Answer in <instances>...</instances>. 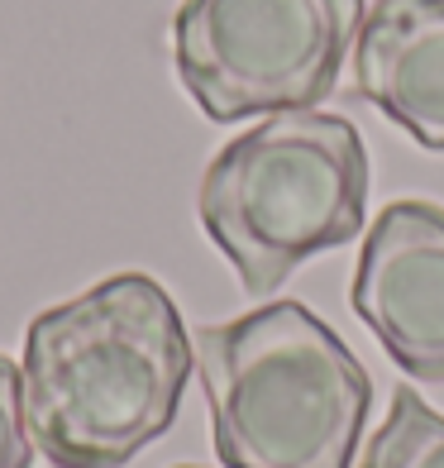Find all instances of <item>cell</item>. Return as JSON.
Wrapping results in <instances>:
<instances>
[{
    "instance_id": "cell-4",
    "label": "cell",
    "mask_w": 444,
    "mask_h": 468,
    "mask_svg": "<svg viewBox=\"0 0 444 468\" xmlns=\"http://www.w3.org/2000/svg\"><path fill=\"white\" fill-rule=\"evenodd\" d=\"M364 0H182L173 62L206 120L315 111L340 87Z\"/></svg>"
},
{
    "instance_id": "cell-3",
    "label": "cell",
    "mask_w": 444,
    "mask_h": 468,
    "mask_svg": "<svg viewBox=\"0 0 444 468\" xmlns=\"http://www.w3.org/2000/svg\"><path fill=\"white\" fill-rule=\"evenodd\" d=\"M196 216L248 296H272L306 259L364 234L368 148L344 115L282 111L210 158Z\"/></svg>"
},
{
    "instance_id": "cell-7",
    "label": "cell",
    "mask_w": 444,
    "mask_h": 468,
    "mask_svg": "<svg viewBox=\"0 0 444 468\" xmlns=\"http://www.w3.org/2000/svg\"><path fill=\"white\" fill-rule=\"evenodd\" d=\"M358 468H444V416L411 388H396L387 420L368 435Z\"/></svg>"
},
{
    "instance_id": "cell-5",
    "label": "cell",
    "mask_w": 444,
    "mask_h": 468,
    "mask_svg": "<svg viewBox=\"0 0 444 468\" xmlns=\"http://www.w3.org/2000/svg\"><path fill=\"white\" fill-rule=\"evenodd\" d=\"M349 306L401 373L444 382V206L407 197L368 225Z\"/></svg>"
},
{
    "instance_id": "cell-9",
    "label": "cell",
    "mask_w": 444,
    "mask_h": 468,
    "mask_svg": "<svg viewBox=\"0 0 444 468\" xmlns=\"http://www.w3.org/2000/svg\"><path fill=\"white\" fill-rule=\"evenodd\" d=\"M177 468H201V463H177Z\"/></svg>"
},
{
    "instance_id": "cell-1",
    "label": "cell",
    "mask_w": 444,
    "mask_h": 468,
    "mask_svg": "<svg viewBox=\"0 0 444 468\" xmlns=\"http://www.w3.org/2000/svg\"><path fill=\"white\" fill-rule=\"evenodd\" d=\"M196 349L148 272H115L25 330V420L53 468H124L173 431Z\"/></svg>"
},
{
    "instance_id": "cell-8",
    "label": "cell",
    "mask_w": 444,
    "mask_h": 468,
    "mask_svg": "<svg viewBox=\"0 0 444 468\" xmlns=\"http://www.w3.org/2000/svg\"><path fill=\"white\" fill-rule=\"evenodd\" d=\"M0 468H34V435L25 420V373L0 354Z\"/></svg>"
},
{
    "instance_id": "cell-2",
    "label": "cell",
    "mask_w": 444,
    "mask_h": 468,
    "mask_svg": "<svg viewBox=\"0 0 444 468\" xmlns=\"http://www.w3.org/2000/svg\"><path fill=\"white\" fill-rule=\"evenodd\" d=\"M192 349L225 468H354L373 378L311 306L201 325Z\"/></svg>"
},
{
    "instance_id": "cell-6",
    "label": "cell",
    "mask_w": 444,
    "mask_h": 468,
    "mask_svg": "<svg viewBox=\"0 0 444 468\" xmlns=\"http://www.w3.org/2000/svg\"><path fill=\"white\" fill-rule=\"evenodd\" d=\"M354 91L444 154V0H377L354 44Z\"/></svg>"
}]
</instances>
